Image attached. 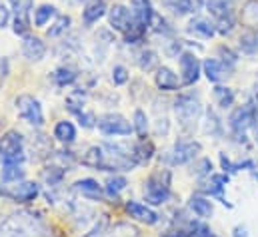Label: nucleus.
<instances>
[{
  "mask_svg": "<svg viewBox=\"0 0 258 237\" xmlns=\"http://www.w3.org/2000/svg\"><path fill=\"white\" fill-rule=\"evenodd\" d=\"M0 237H52L48 227L34 213L22 211L16 215L0 217Z\"/></svg>",
  "mask_w": 258,
  "mask_h": 237,
  "instance_id": "f257e3e1",
  "label": "nucleus"
},
{
  "mask_svg": "<svg viewBox=\"0 0 258 237\" xmlns=\"http://www.w3.org/2000/svg\"><path fill=\"white\" fill-rule=\"evenodd\" d=\"M170 183H172V174L170 170L162 168L150 174V178L144 181V199L150 205H162L170 197Z\"/></svg>",
  "mask_w": 258,
  "mask_h": 237,
  "instance_id": "f03ea898",
  "label": "nucleus"
},
{
  "mask_svg": "<svg viewBox=\"0 0 258 237\" xmlns=\"http://www.w3.org/2000/svg\"><path fill=\"white\" fill-rule=\"evenodd\" d=\"M174 114L184 132H194L202 116V104L194 94H180L174 102Z\"/></svg>",
  "mask_w": 258,
  "mask_h": 237,
  "instance_id": "7ed1b4c3",
  "label": "nucleus"
},
{
  "mask_svg": "<svg viewBox=\"0 0 258 237\" xmlns=\"http://www.w3.org/2000/svg\"><path fill=\"white\" fill-rule=\"evenodd\" d=\"M0 158L4 164H22L24 162V138L16 130H8L0 136Z\"/></svg>",
  "mask_w": 258,
  "mask_h": 237,
  "instance_id": "20e7f679",
  "label": "nucleus"
},
{
  "mask_svg": "<svg viewBox=\"0 0 258 237\" xmlns=\"http://www.w3.org/2000/svg\"><path fill=\"white\" fill-rule=\"evenodd\" d=\"M258 112V106L254 102H248L246 106H240V108H236L232 114H230V118H228V128H230V132H232V138L236 140V142H246V132L250 130V126H252V118H254V114Z\"/></svg>",
  "mask_w": 258,
  "mask_h": 237,
  "instance_id": "39448f33",
  "label": "nucleus"
},
{
  "mask_svg": "<svg viewBox=\"0 0 258 237\" xmlns=\"http://www.w3.org/2000/svg\"><path fill=\"white\" fill-rule=\"evenodd\" d=\"M200 152H202V146L196 140H178L164 160L172 166H186L198 158Z\"/></svg>",
  "mask_w": 258,
  "mask_h": 237,
  "instance_id": "423d86ee",
  "label": "nucleus"
},
{
  "mask_svg": "<svg viewBox=\"0 0 258 237\" xmlns=\"http://www.w3.org/2000/svg\"><path fill=\"white\" fill-rule=\"evenodd\" d=\"M16 110L20 114V118L26 120L30 126L34 128H42L44 126V114H42V106L40 102L30 96V94H20L16 98Z\"/></svg>",
  "mask_w": 258,
  "mask_h": 237,
  "instance_id": "0eeeda50",
  "label": "nucleus"
},
{
  "mask_svg": "<svg viewBox=\"0 0 258 237\" xmlns=\"http://www.w3.org/2000/svg\"><path fill=\"white\" fill-rule=\"evenodd\" d=\"M96 128L104 136H130L134 132L132 124L120 114H104L96 118Z\"/></svg>",
  "mask_w": 258,
  "mask_h": 237,
  "instance_id": "6e6552de",
  "label": "nucleus"
},
{
  "mask_svg": "<svg viewBox=\"0 0 258 237\" xmlns=\"http://www.w3.org/2000/svg\"><path fill=\"white\" fill-rule=\"evenodd\" d=\"M4 191H2V195L4 197H8V199H12V201H16V203H28V201H34L36 197H38V193H40V187H38V183H34V181H16V183H12V185H8L6 181H4Z\"/></svg>",
  "mask_w": 258,
  "mask_h": 237,
  "instance_id": "1a4fd4ad",
  "label": "nucleus"
},
{
  "mask_svg": "<svg viewBox=\"0 0 258 237\" xmlns=\"http://www.w3.org/2000/svg\"><path fill=\"white\" fill-rule=\"evenodd\" d=\"M178 62H180V82L184 86L196 84L198 78H200V74H202V64L198 62L196 54L186 50V52H182L178 56Z\"/></svg>",
  "mask_w": 258,
  "mask_h": 237,
  "instance_id": "9d476101",
  "label": "nucleus"
},
{
  "mask_svg": "<svg viewBox=\"0 0 258 237\" xmlns=\"http://www.w3.org/2000/svg\"><path fill=\"white\" fill-rule=\"evenodd\" d=\"M226 183H228V176H226V174H210V176L206 178V181L202 183V193H206V195H210V197H218L224 205L230 207V203H226V199H224V195H222Z\"/></svg>",
  "mask_w": 258,
  "mask_h": 237,
  "instance_id": "9b49d317",
  "label": "nucleus"
},
{
  "mask_svg": "<svg viewBox=\"0 0 258 237\" xmlns=\"http://www.w3.org/2000/svg\"><path fill=\"white\" fill-rule=\"evenodd\" d=\"M74 193H78L80 197L84 199H90V201H100L102 199V185L92 178H84V179H78L74 185H72Z\"/></svg>",
  "mask_w": 258,
  "mask_h": 237,
  "instance_id": "f8f14e48",
  "label": "nucleus"
},
{
  "mask_svg": "<svg viewBox=\"0 0 258 237\" xmlns=\"http://www.w3.org/2000/svg\"><path fill=\"white\" fill-rule=\"evenodd\" d=\"M126 213H128L132 219L140 221V223H146V225H154L158 221V213L154 209H150L148 205H142L138 201H126Z\"/></svg>",
  "mask_w": 258,
  "mask_h": 237,
  "instance_id": "ddd939ff",
  "label": "nucleus"
},
{
  "mask_svg": "<svg viewBox=\"0 0 258 237\" xmlns=\"http://www.w3.org/2000/svg\"><path fill=\"white\" fill-rule=\"evenodd\" d=\"M130 6H132V18L140 24V26H144L146 30H148V26L152 24V18H154V8H152V2L150 0H132L130 2Z\"/></svg>",
  "mask_w": 258,
  "mask_h": 237,
  "instance_id": "4468645a",
  "label": "nucleus"
},
{
  "mask_svg": "<svg viewBox=\"0 0 258 237\" xmlns=\"http://www.w3.org/2000/svg\"><path fill=\"white\" fill-rule=\"evenodd\" d=\"M154 82H156V86L162 90V92H174V90H178L180 88V80H178V76L170 70V68H166V66H158V70H156V74H154Z\"/></svg>",
  "mask_w": 258,
  "mask_h": 237,
  "instance_id": "2eb2a0df",
  "label": "nucleus"
},
{
  "mask_svg": "<svg viewBox=\"0 0 258 237\" xmlns=\"http://www.w3.org/2000/svg\"><path fill=\"white\" fill-rule=\"evenodd\" d=\"M202 72H204V76H206L210 82L218 84V82H222V80L228 76L230 66H228V64H224L222 60L208 58L204 64H202Z\"/></svg>",
  "mask_w": 258,
  "mask_h": 237,
  "instance_id": "dca6fc26",
  "label": "nucleus"
},
{
  "mask_svg": "<svg viewBox=\"0 0 258 237\" xmlns=\"http://www.w3.org/2000/svg\"><path fill=\"white\" fill-rule=\"evenodd\" d=\"M130 20H132V12H130L126 6H122V4H114V6L108 10V22H110V26H112L114 30L122 32V34H124V30L128 28Z\"/></svg>",
  "mask_w": 258,
  "mask_h": 237,
  "instance_id": "f3484780",
  "label": "nucleus"
},
{
  "mask_svg": "<svg viewBox=\"0 0 258 237\" xmlns=\"http://www.w3.org/2000/svg\"><path fill=\"white\" fill-rule=\"evenodd\" d=\"M22 54L30 62H40L46 54V46L40 38L36 36H26L24 42H22Z\"/></svg>",
  "mask_w": 258,
  "mask_h": 237,
  "instance_id": "a211bd4d",
  "label": "nucleus"
},
{
  "mask_svg": "<svg viewBox=\"0 0 258 237\" xmlns=\"http://www.w3.org/2000/svg\"><path fill=\"white\" fill-rule=\"evenodd\" d=\"M234 4L236 0H206V8L216 20L234 16Z\"/></svg>",
  "mask_w": 258,
  "mask_h": 237,
  "instance_id": "6ab92c4d",
  "label": "nucleus"
},
{
  "mask_svg": "<svg viewBox=\"0 0 258 237\" xmlns=\"http://www.w3.org/2000/svg\"><path fill=\"white\" fill-rule=\"evenodd\" d=\"M188 207H190V211H192L194 215L200 217V219H208L212 215V211H214L212 201L206 199V197H202V195H192L188 199Z\"/></svg>",
  "mask_w": 258,
  "mask_h": 237,
  "instance_id": "aec40b11",
  "label": "nucleus"
},
{
  "mask_svg": "<svg viewBox=\"0 0 258 237\" xmlns=\"http://www.w3.org/2000/svg\"><path fill=\"white\" fill-rule=\"evenodd\" d=\"M238 46L242 54H248V56L258 54V28H246V32H242L238 38Z\"/></svg>",
  "mask_w": 258,
  "mask_h": 237,
  "instance_id": "412c9836",
  "label": "nucleus"
},
{
  "mask_svg": "<svg viewBox=\"0 0 258 237\" xmlns=\"http://www.w3.org/2000/svg\"><path fill=\"white\" fill-rule=\"evenodd\" d=\"M188 32L200 38H212L216 34V24L208 22L206 18H192L188 22Z\"/></svg>",
  "mask_w": 258,
  "mask_h": 237,
  "instance_id": "4be33fe9",
  "label": "nucleus"
},
{
  "mask_svg": "<svg viewBox=\"0 0 258 237\" xmlns=\"http://www.w3.org/2000/svg\"><path fill=\"white\" fill-rule=\"evenodd\" d=\"M82 164L88 166V168H94V170H102V164H104V148L102 146H90L84 156H82Z\"/></svg>",
  "mask_w": 258,
  "mask_h": 237,
  "instance_id": "5701e85b",
  "label": "nucleus"
},
{
  "mask_svg": "<svg viewBox=\"0 0 258 237\" xmlns=\"http://www.w3.org/2000/svg\"><path fill=\"white\" fill-rule=\"evenodd\" d=\"M240 20L246 28H258V0H246L240 10Z\"/></svg>",
  "mask_w": 258,
  "mask_h": 237,
  "instance_id": "b1692460",
  "label": "nucleus"
},
{
  "mask_svg": "<svg viewBox=\"0 0 258 237\" xmlns=\"http://www.w3.org/2000/svg\"><path fill=\"white\" fill-rule=\"evenodd\" d=\"M104 14H106V4H104V0H92V2L84 8L82 18H84L86 24H94V22H98Z\"/></svg>",
  "mask_w": 258,
  "mask_h": 237,
  "instance_id": "393cba45",
  "label": "nucleus"
},
{
  "mask_svg": "<svg viewBox=\"0 0 258 237\" xmlns=\"http://www.w3.org/2000/svg\"><path fill=\"white\" fill-rule=\"evenodd\" d=\"M104 237H142V233L134 223L120 221V223H114L110 229H106Z\"/></svg>",
  "mask_w": 258,
  "mask_h": 237,
  "instance_id": "a878e982",
  "label": "nucleus"
},
{
  "mask_svg": "<svg viewBox=\"0 0 258 237\" xmlns=\"http://www.w3.org/2000/svg\"><path fill=\"white\" fill-rule=\"evenodd\" d=\"M54 138L60 142V144H72L76 140V128L72 122L62 120L54 126Z\"/></svg>",
  "mask_w": 258,
  "mask_h": 237,
  "instance_id": "bb28decb",
  "label": "nucleus"
},
{
  "mask_svg": "<svg viewBox=\"0 0 258 237\" xmlns=\"http://www.w3.org/2000/svg\"><path fill=\"white\" fill-rule=\"evenodd\" d=\"M134 156L138 160V164H148L154 156V144L146 138H140L136 144H134Z\"/></svg>",
  "mask_w": 258,
  "mask_h": 237,
  "instance_id": "cd10ccee",
  "label": "nucleus"
},
{
  "mask_svg": "<svg viewBox=\"0 0 258 237\" xmlns=\"http://www.w3.org/2000/svg\"><path fill=\"white\" fill-rule=\"evenodd\" d=\"M212 94H214V100H216V104L220 106V108H230L232 104H234V92L228 88V86H214V90H212Z\"/></svg>",
  "mask_w": 258,
  "mask_h": 237,
  "instance_id": "c85d7f7f",
  "label": "nucleus"
},
{
  "mask_svg": "<svg viewBox=\"0 0 258 237\" xmlns=\"http://www.w3.org/2000/svg\"><path fill=\"white\" fill-rule=\"evenodd\" d=\"M52 78H54L56 86H70L72 82H76L78 72H76L74 68H70V66H60V68H56V70H54Z\"/></svg>",
  "mask_w": 258,
  "mask_h": 237,
  "instance_id": "c756f323",
  "label": "nucleus"
},
{
  "mask_svg": "<svg viewBox=\"0 0 258 237\" xmlns=\"http://www.w3.org/2000/svg\"><path fill=\"white\" fill-rule=\"evenodd\" d=\"M0 178L4 179L6 183H16V181H22L24 179V170H22L20 164H4Z\"/></svg>",
  "mask_w": 258,
  "mask_h": 237,
  "instance_id": "7c9ffc66",
  "label": "nucleus"
},
{
  "mask_svg": "<svg viewBox=\"0 0 258 237\" xmlns=\"http://www.w3.org/2000/svg\"><path fill=\"white\" fill-rule=\"evenodd\" d=\"M204 132L214 136V138H220L222 136V122L216 116L214 110H206V122H204Z\"/></svg>",
  "mask_w": 258,
  "mask_h": 237,
  "instance_id": "2f4dec72",
  "label": "nucleus"
},
{
  "mask_svg": "<svg viewBox=\"0 0 258 237\" xmlns=\"http://www.w3.org/2000/svg\"><path fill=\"white\" fill-rule=\"evenodd\" d=\"M126 185H128L126 178H122V176H112V178L106 179L104 191H106V195H110V197H118L120 191L126 189Z\"/></svg>",
  "mask_w": 258,
  "mask_h": 237,
  "instance_id": "473e14b6",
  "label": "nucleus"
},
{
  "mask_svg": "<svg viewBox=\"0 0 258 237\" xmlns=\"http://www.w3.org/2000/svg\"><path fill=\"white\" fill-rule=\"evenodd\" d=\"M64 174H66L64 168H60V166H50V168H46V170L42 172V179H44L50 187H56V185L64 179Z\"/></svg>",
  "mask_w": 258,
  "mask_h": 237,
  "instance_id": "72a5a7b5",
  "label": "nucleus"
},
{
  "mask_svg": "<svg viewBox=\"0 0 258 237\" xmlns=\"http://www.w3.org/2000/svg\"><path fill=\"white\" fill-rule=\"evenodd\" d=\"M138 66L142 72H152V70H158V54L154 50H144L138 58Z\"/></svg>",
  "mask_w": 258,
  "mask_h": 237,
  "instance_id": "f704fd0d",
  "label": "nucleus"
},
{
  "mask_svg": "<svg viewBox=\"0 0 258 237\" xmlns=\"http://www.w3.org/2000/svg\"><path fill=\"white\" fill-rule=\"evenodd\" d=\"M52 16H56V8L52 4H42L34 10V24L36 26H44Z\"/></svg>",
  "mask_w": 258,
  "mask_h": 237,
  "instance_id": "c9c22d12",
  "label": "nucleus"
},
{
  "mask_svg": "<svg viewBox=\"0 0 258 237\" xmlns=\"http://www.w3.org/2000/svg\"><path fill=\"white\" fill-rule=\"evenodd\" d=\"M132 128H134V132H136L138 138H146V134H148V118H146V114L142 110H136L134 112Z\"/></svg>",
  "mask_w": 258,
  "mask_h": 237,
  "instance_id": "e433bc0d",
  "label": "nucleus"
},
{
  "mask_svg": "<svg viewBox=\"0 0 258 237\" xmlns=\"http://www.w3.org/2000/svg\"><path fill=\"white\" fill-rule=\"evenodd\" d=\"M68 26H70V16H66V14H62V16H56V20H54V24L48 28V36H60L62 32H66L68 30Z\"/></svg>",
  "mask_w": 258,
  "mask_h": 237,
  "instance_id": "4c0bfd02",
  "label": "nucleus"
},
{
  "mask_svg": "<svg viewBox=\"0 0 258 237\" xmlns=\"http://www.w3.org/2000/svg\"><path fill=\"white\" fill-rule=\"evenodd\" d=\"M192 174H196L198 178H208L212 174V162L208 158H202L196 162V166L192 168Z\"/></svg>",
  "mask_w": 258,
  "mask_h": 237,
  "instance_id": "58836bf2",
  "label": "nucleus"
},
{
  "mask_svg": "<svg viewBox=\"0 0 258 237\" xmlns=\"http://www.w3.org/2000/svg\"><path fill=\"white\" fill-rule=\"evenodd\" d=\"M82 106H84V96L82 94H74V96H70L68 100H66V108L72 112V114H80L82 112Z\"/></svg>",
  "mask_w": 258,
  "mask_h": 237,
  "instance_id": "ea45409f",
  "label": "nucleus"
},
{
  "mask_svg": "<svg viewBox=\"0 0 258 237\" xmlns=\"http://www.w3.org/2000/svg\"><path fill=\"white\" fill-rule=\"evenodd\" d=\"M170 8L174 10V14H178V16H184V14H188V12H192V0H174V2H170Z\"/></svg>",
  "mask_w": 258,
  "mask_h": 237,
  "instance_id": "a19ab883",
  "label": "nucleus"
},
{
  "mask_svg": "<svg viewBox=\"0 0 258 237\" xmlns=\"http://www.w3.org/2000/svg\"><path fill=\"white\" fill-rule=\"evenodd\" d=\"M128 70L124 68V66H114L112 68V82H114V86H122V84H126L128 82Z\"/></svg>",
  "mask_w": 258,
  "mask_h": 237,
  "instance_id": "79ce46f5",
  "label": "nucleus"
},
{
  "mask_svg": "<svg viewBox=\"0 0 258 237\" xmlns=\"http://www.w3.org/2000/svg\"><path fill=\"white\" fill-rule=\"evenodd\" d=\"M106 225H108V219L102 215V217H100V219L94 223V227H92V229H90L86 235H82V237H100L102 233H106Z\"/></svg>",
  "mask_w": 258,
  "mask_h": 237,
  "instance_id": "37998d69",
  "label": "nucleus"
},
{
  "mask_svg": "<svg viewBox=\"0 0 258 237\" xmlns=\"http://www.w3.org/2000/svg\"><path fill=\"white\" fill-rule=\"evenodd\" d=\"M218 54L222 56V62H224V64H228L230 68H232V66L236 64V60H238L236 58V54H234L230 48H226V46H220V48H218Z\"/></svg>",
  "mask_w": 258,
  "mask_h": 237,
  "instance_id": "c03bdc74",
  "label": "nucleus"
},
{
  "mask_svg": "<svg viewBox=\"0 0 258 237\" xmlns=\"http://www.w3.org/2000/svg\"><path fill=\"white\" fill-rule=\"evenodd\" d=\"M78 120H80V126L86 128V130L96 126V118H94V114H90V112H80V114H78Z\"/></svg>",
  "mask_w": 258,
  "mask_h": 237,
  "instance_id": "a18cd8bd",
  "label": "nucleus"
},
{
  "mask_svg": "<svg viewBox=\"0 0 258 237\" xmlns=\"http://www.w3.org/2000/svg\"><path fill=\"white\" fill-rule=\"evenodd\" d=\"M8 74H10V66H8V60L0 58V86L4 84V80L8 78Z\"/></svg>",
  "mask_w": 258,
  "mask_h": 237,
  "instance_id": "49530a36",
  "label": "nucleus"
},
{
  "mask_svg": "<svg viewBox=\"0 0 258 237\" xmlns=\"http://www.w3.org/2000/svg\"><path fill=\"white\" fill-rule=\"evenodd\" d=\"M192 237H216V235L210 231V227H206V225H196Z\"/></svg>",
  "mask_w": 258,
  "mask_h": 237,
  "instance_id": "de8ad7c7",
  "label": "nucleus"
},
{
  "mask_svg": "<svg viewBox=\"0 0 258 237\" xmlns=\"http://www.w3.org/2000/svg\"><path fill=\"white\" fill-rule=\"evenodd\" d=\"M8 18H10V12H8V8L0 4V28H4V26H6Z\"/></svg>",
  "mask_w": 258,
  "mask_h": 237,
  "instance_id": "09e8293b",
  "label": "nucleus"
},
{
  "mask_svg": "<svg viewBox=\"0 0 258 237\" xmlns=\"http://www.w3.org/2000/svg\"><path fill=\"white\" fill-rule=\"evenodd\" d=\"M166 132H168V120L166 118L158 120V124H156V134L160 136V134H166Z\"/></svg>",
  "mask_w": 258,
  "mask_h": 237,
  "instance_id": "8fccbe9b",
  "label": "nucleus"
},
{
  "mask_svg": "<svg viewBox=\"0 0 258 237\" xmlns=\"http://www.w3.org/2000/svg\"><path fill=\"white\" fill-rule=\"evenodd\" d=\"M232 237H248V231H246V227H242V225H236L234 229H232Z\"/></svg>",
  "mask_w": 258,
  "mask_h": 237,
  "instance_id": "3c124183",
  "label": "nucleus"
},
{
  "mask_svg": "<svg viewBox=\"0 0 258 237\" xmlns=\"http://www.w3.org/2000/svg\"><path fill=\"white\" fill-rule=\"evenodd\" d=\"M250 130L254 132V138H256V142H258V112L254 114V118H252V126H250Z\"/></svg>",
  "mask_w": 258,
  "mask_h": 237,
  "instance_id": "603ef678",
  "label": "nucleus"
},
{
  "mask_svg": "<svg viewBox=\"0 0 258 237\" xmlns=\"http://www.w3.org/2000/svg\"><path fill=\"white\" fill-rule=\"evenodd\" d=\"M18 2H20V0H10V4H12V6H16Z\"/></svg>",
  "mask_w": 258,
  "mask_h": 237,
  "instance_id": "864d4df0",
  "label": "nucleus"
},
{
  "mask_svg": "<svg viewBox=\"0 0 258 237\" xmlns=\"http://www.w3.org/2000/svg\"><path fill=\"white\" fill-rule=\"evenodd\" d=\"M254 96H256V106H258V84H256V94Z\"/></svg>",
  "mask_w": 258,
  "mask_h": 237,
  "instance_id": "5fc2aeb1",
  "label": "nucleus"
},
{
  "mask_svg": "<svg viewBox=\"0 0 258 237\" xmlns=\"http://www.w3.org/2000/svg\"><path fill=\"white\" fill-rule=\"evenodd\" d=\"M166 2H168V4H170V2H174V0H166Z\"/></svg>",
  "mask_w": 258,
  "mask_h": 237,
  "instance_id": "6e6d98bb",
  "label": "nucleus"
},
{
  "mask_svg": "<svg viewBox=\"0 0 258 237\" xmlns=\"http://www.w3.org/2000/svg\"><path fill=\"white\" fill-rule=\"evenodd\" d=\"M254 178H256V179H258V174H254Z\"/></svg>",
  "mask_w": 258,
  "mask_h": 237,
  "instance_id": "4d7b16f0",
  "label": "nucleus"
}]
</instances>
